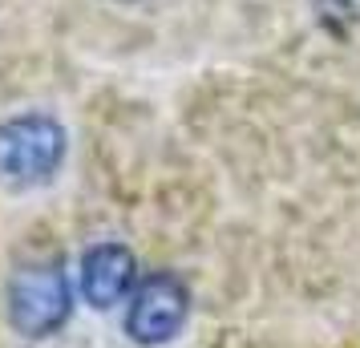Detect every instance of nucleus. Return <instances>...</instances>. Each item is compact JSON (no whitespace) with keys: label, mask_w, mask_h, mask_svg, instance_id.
<instances>
[{"label":"nucleus","mask_w":360,"mask_h":348,"mask_svg":"<svg viewBox=\"0 0 360 348\" xmlns=\"http://www.w3.org/2000/svg\"><path fill=\"white\" fill-rule=\"evenodd\" d=\"M65 150V126L53 114H17L0 122V183L17 191L53 183Z\"/></svg>","instance_id":"nucleus-1"},{"label":"nucleus","mask_w":360,"mask_h":348,"mask_svg":"<svg viewBox=\"0 0 360 348\" xmlns=\"http://www.w3.org/2000/svg\"><path fill=\"white\" fill-rule=\"evenodd\" d=\"M4 312H8V324L29 340H45L53 332H61L73 312V288H69L65 267L57 259L17 267L4 292Z\"/></svg>","instance_id":"nucleus-2"},{"label":"nucleus","mask_w":360,"mask_h":348,"mask_svg":"<svg viewBox=\"0 0 360 348\" xmlns=\"http://www.w3.org/2000/svg\"><path fill=\"white\" fill-rule=\"evenodd\" d=\"M191 312V288L179 271H154L134 288L126 304V336L142 348H158L174 340Z\"/></svg>","instance_id":"nucleus-3"},{"label":"nucleus","mask_w":360,"mask_h":348,"mask_svg":"<svg viewBox=\"0 0 360 348\" xmlns=\"http://www.w3.org/2000/svg\"><path fill=\"white\" fill-rule=\"evenodd\" d=\"M134 276H138L134 251L126 247V243L105 239V243L85 251V259H82V296L89 299L94 308H114L117 299L134 288Z\"/></svg>","instance_id":"nucleus-4"},{"label":"nucleus","mask_w":360,"mask_h":348,"mask_svg":"<svg viewBox=\"0 0 360 348\" xmlns=\"http://www.w3.org/2000/svg\"><path fill=\"white\" fill-rule=\"evenodd\" d=\"M117 4H134V0H117Z\"/></svg>","instance_id":"nucleus-5"}]
</instances>
